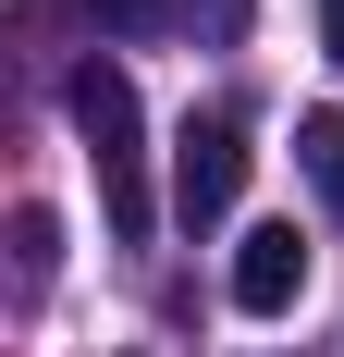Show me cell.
I'll use <instances>...</instances> for the list:
<instances>
[{"label":"cell","instance_id":"6da1fadb","mask_svg":"<svg viewBox=\"0 0 344 357\" xmlns=\"http://www.w3.org/2000/svg\"><path fill=\"white\" fill-rule=\"evenodd\" d=\"M62 111H74V136H86V173H99L111 234L136 247L148 222H160V197H148V111H136V74H123V62H86V74L62 86Z\"/></svg>","mask_w":344,"mask_h":357},{"label":"cell","instance_id":"7a4b0ae2","mask_svg":"<svg viewBox=\"0 0 344 357\" xmlns=\"http://www.w3.org/2000/svg\"><path fill=\"white\" fill-rule=\"evenodd\" d=\"M234 197H246V123L234 111H197L172 136V222L209 234V222H234Z\"/></svg>","mask_w":344,"mask_h":357},{"label":"cell","instance_id":"3957f363","mask_svg":"<svg viewBox=\"0 0 344 357\" xmlns=\"http://www.w3.org/2000/svg\"><path fill=\"white\" fill-rule=\"evenodd\" d=\"M295 296H308V234H295V222H258L234 247V308L246 321H283Z\"/></svg>","mask_w":344,"mask_h":357},{"label":"cell","instance_id":"277c9868","mask_svg":"<svg viewBox=\"0 0 344 357\" xmlns=\"http://www.w3.org/2000/svg\"><path fill=\"white\" fill-rule=\"evenodd\" d=\"M295 173H308L320 210L344 222V111H308V123H295Z\"/></svg>","mask_w":344,"mask_h":357},{"label":"cell","instance_id":"5b68a950","mask_svg":"<svg viewBox=\"0 0 344 357\" xmlns=\"http://www.w3.org/2000/svg\"><path fill=\"white\" fill-rule=\"evenodd\" d=\"M49 271H62V222H49V210H13V284L49 296Z\"/></svg>","mask_w":344,"mask_h":357},{"label":"cell","instance_id":"8992f818","mask_svg":"<svg viewBox=\"0 0 344 357\" xmlns=\"http://www.w3.org/2000/svg\"><path fill=\"white\" fill-rule=\"evenodd\" d=\"M246 13H258V0H172V25H185V37H209V50H234V37H246Z\"/></svg>","mask_w":344,"mask_h":357},{"label":"cell","instance_id":"52a82bcc","mask_svg":"<svg viewBox=\"0 0 344 357\" xmlns=\"http://www.w3.org/2000/svg\"><path fill=\"white\" fill-rule=\"evenodd\" d=\"M111 37H148V25H172V0H86Z\"/></svg>","mask_w":344,"mask_h":357},{"label":"cell","instance_id":"ba28073f","mask_svg":"<svg viewBox=\"0 0 344 357\" xmlns=\"http://www.w3.org/2000/svg\"><path fill=\"white\" fill-rule=\"evenodd\" d=\"M320 37H332V62H344V0H320Z\"/></svg>","mask_w":344,"mask_h":357}]
</instances>
